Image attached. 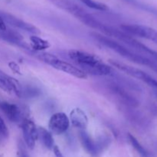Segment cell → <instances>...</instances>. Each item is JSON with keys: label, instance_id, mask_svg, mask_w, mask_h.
Listing matches in <instances>:
<instances>
[{"label": "cell", "instance_id": "cell-17", "mask_svg": "<svg viewBox=\"0 0 157 157\" xmlns=\"http://www.w3.org/2000/svg\"><path fill=\"white\" fill-rule=\"evenodd\" d=\"M128 138L130 140V142L131 143L132 146L133 147V148L141 155V156H144V157H147L148 156V153H147V150L144 149V147L141 145L139 143V141L136 140V138L134 136H133L132 134L129 133L128 135Z\"/></svg>", "mask_w": 157, "mask_h": 157}, {"label": "cell", "instance_id": "cell-3", "mask_svg": "<svg viewBox=\"0 0 157 157\" xmlns=\"http://www.w3.org/2000/svg\"><path fill=\"white\" fill-rule=\"evenodd\" d=\"M38 58L43 62L49 64L56 70L61 71L68 74L71 76L80 78V79H87V74L84 73L79 67H77L76 66L72 65L70 63L62 61L55 55L48 53H41L38 54Z\"/></svg>", "mask_w": 157, "mask_h": 157}, {"label": "cell", "instance_id": "cell-8", "mask_svg": "<svg viewBox=\"0 0 157 157\" xmlns=\"http://www.w3.org/2000/svg\"><path fill=\"white\" fill-rule=\"evenodd\" d=\"M23 138L27 147L30 149L35 147V142L38 138V128L35 123L29 119H25L22 122Z\"/></svg>", "mask_w": 157, "mask_h": 157}, {"label": "cell", "instance_id": "cell-9", "mask_svg": "<svg viewBox=\"0 0 157 157\" xmlns=\"http://www.w3.org/2000/svg\"><path fill=\"white\" fill-rule=\"evenodd\" d=\"M21 84L17 80L0 71V88L8 94H14L20 98Z\"/></svg>", "mask_w": 157, "mask_h": 157}, {"label": "cell", "instance_id": "cell-14", "mask_svg": "<svg viewBox=\"0 0 157 157\" xmlns=\"http://www.w3.org/2000/svg\"><path fill=\"white\" fill-rule=\"evenodd\" d=\"M38 138H40L42 142L43 145L48 149H52L54 145V138L51 132L44 129V127H38Z\"/></svg>", "mask_w": 157, "mask_h": 157}, {"label": "cell", "instance_id": "cell-4", "mask_svg": "<svg viewBox=\"0 0 157 157\" xmlns=\"http://www.w3.org/2000/svg\"><path fill=\"white\" fill-rule=\"evenodd\" d=\"M111 30L112 31L110 32V36L115 37L116 38L119 39L120 41H122L123 42H124L127 45L134 49V51H136L137 53L140 54V55H144L145 57H147L148 58L153 60V61L157 63L156 51L150 48L147 45L142 44L140 41H138L137 40L134 39L133 37L126 34L123 31H120L117 29H113V28L111 29Z\"/></svg>", "mask_w": 157, "mask_h": 157}, {"label": "cell", "instance_id": "cell-10", "mask_svg": "<svg viewBox=\"0 0 157 157\" xmlns=\"http://www.w3.org/2000/svg\"><path fill=\"white\" fill-rule=\"evenodd\" d=\"M108 88L110 93L117 98H118L124 104L132 106V107H136L139 104L136 98L131 96L119 84H117L116 83H110L108 84Z\"/></svg>", "mask_w": 157, "mask_h": 157}, {"label": "cell", "instance_id": "cell-22", "mask_svg": "<svg viewBox=\"0 0 157 157\" xmlns=\"http://www.w3.org/2000/svg\"><path fill=\"white\" fill-rule=\"evenodd\" d=\"M155 94H156V98H157V90L156 91V93H155Z\"/></svg>", "mask_w": 157, "mask_h": 157}, {"label": "cell", "instance_id": "cell-1", "mask_svg": "<svg viewBox=\"0 0 157 157\" xmlns=\"http://www.w3.org/2000/svg\"><path fill=\"white\" fill-rule=\"evenodd\" d=\"M69 58L76 63L85 74L97 76H107L112 72L111 67L103 62L98 57L79 50H70Z\"/></svg>", "mask_w": 157, "mask_h": 157}, {"label": "cell", "instance_id": "cell-18", "mask_svg": "<svg viewBox=\"0 0 157 157\" xmlns=\"http://www.w3.org/2000/svg\"><path fill=\"white\" fill-rule=\"evenodd\" d=\"M9 131L4 120L0 116V144L9 138Z\"/></svg>", "mask_w": 157, "mask_h": 157}, {"label": "cell", "instance_id": "cell-11", "mask_svg": "<svg viewBox=\"0 0 157 157\" xmlns=\"http://www.w3.org/2000/svg\"><path fill=\"white\" fill-rule=\"evenodd\" d=\"M79 137L83 147L89 154L91 155L92 156H98L101 153V150H102L101 146L100 144H96L85 130H80Z\"/></svg>", "mask_w": 157, "mask_h": 157}, {"label": "cell", "instance_id": "cell-13", "mask_svg": "<svg viewBox=\"0 0 157 157\" xmlns=\"http://www.w3.org/2000/svg\"><path fill=\"white\" fill-rule=\"evenodd\" d=\"M70 121L72 125L80 130H85L88 124V118L86 113L80 108L72 110L70 113Z\"/></svg>", "mask_w": 157, "mask_h": 157}, {"label": "cell", "instance_id": "cell-6", "mask_svg": "<svg viewBox=\"0 0 157 157\" xmlns=\"http://www.w3.org/2000/svg\"><path fill=\"white\" fill-rule=\"evenodd\" d=\"M70 126L68 117L62 112H58L51 117L48 123V128L51 133L55 135H61L65 133Z\"/></svg>", "mask_w": 157, "mask_h": 157}, {"label": "cell", "instance_id": "cell-12", "mask_svg": "<svg viewBox=\"0 0 157 157\" xmlns=\"http://www.w3.org/2000/svg\"><path fill=\"white\" fill-rule=\"evenodd\" d=\"M0 109L12 122L17 123L21 119V111L16 104L3 101L0 103Z\"/></svg>", "mask_w": 157, "mask_h": 157}, {"label": "cell", "instance_id": "cell-7", "mask_svg": "<svg viewBox=\"0 0 157 157\" xmlns=\"http://www.w3.org/2000/svg\"><path fill=\"white\" fill-rule=\"evenodd\" d=\"M0 15L2 16V19L4 20L6 24L8 23L10 25L13 26L14 28L25 31V32H29V33L33 34L34 35H37L41 33L40 30L36 26L33 25L32 24L27 22V21H24V20L20 19V18L14 16V15L7 13H2Z\"/></svg>", "mask_w": 157, "mask_h": 157}, {"label": "cell", "instance_id": "cell-19", "mask_svg": "<svg viewBox=\"0 0 157 157\" xmlns=\"http://www.w3.org/2000/svg\"><path fill=\"white\" fill-rule=\"evenodd\" d=\"M52 150H53V152H54V154H55V157H64L63 156L62 153H61V150H59V148H58V146H54L53 148H52Z\"/></svg>", "mask_w": 157, "mask_h": 157}, {"label": "cell", "instance_id": "cell-2", "mask_svg": "<svg viewBox=\"0 0 157 157\" xmlns=\"http://www.w3.org/2000/svg\"><path fill=\"white\" fill-rule=\"evenodd\" d=\"M93 35L101 44L109 48L116 53L119 54L123 58L128 59L129 61H133L137 64L147 66V67L157 73V63L153 61V60L150 59L147 57L144 56V55H140V54L137 53L134 51L130 50V48H127L124 44L117 42L116 41L113 40L112 38H108V37L104 36V35L97 33L93 34Z\"/></svg>", "mask_w": 157, "mask_h": 157}, {"label": "cell", "instance_id": "cell-5", "mask_svg": "<svg viewBox=\"0 0 157 157\" xmlns=\"http://www.w3.org/2000/svg\"><path fill=\"white\" fill-rule=\"evenodd\" d=\"M124 32L129 35L150 40L157 44V31L148 26L136 24H124L121 26Z\"/></svg>", "mask_w": 157, "mask_h": 157}, {"label": "cell", "instance_id": "cell-20", "mask_svg": "<svg viewBox=\"0 0 157 157\" xmlns=\"http://www.w3.org/2000/svg\"><path fill=\"white\" fill-rule=\"evenodd\" d=\"M6 29H7V27H6V22H5L4 20L2 19L1 15H0V30L6 31Z\"/></svg>", "mask_w": 157, "mask_h": 157}, {"label": "cell", "instance_id": "cell-21", "mask_svg": "<svg viewBox=\"0 0 157 157\" xmlns=\"http://www.w3.org/2000/svg\"><path fill=\"white\" fill-rule=\"evenodd\" d=\"M19 157H29V156H28V154L26 153V152H25L24 150H21V151H20Z\"/></svg>", "mask_w": 157, "mask_h": 157}, {"label": "cell", "instance_id": "cell-15", "mask_svg": "<svg viewBox=\"0 0 157 157\" xmlns=\"http://www.w3.org/2000/svg\"><path fill=\"white\" fill-rule=\"evenodd\" d=\"M30 44L32 49L37 52L45 50L51 46L50 43L47 40L43 39L37 35H32L30 37Z\"/></svg>", "mask_w": 157, "mask_h": 157}, {"label": "cell", "instance_id": "cell-16", "mask_svg": "<svg viewBox=\"0 0 157 157\" xmlns=\"http://www.w3.org/2000/svg\"><path fill=\"white\" fill-rule=\"evenodd\" d=\"M83 4L85 5L88 8L98 11H107L108 10V7L104 3L99 2L95 0H80Z\"/></svg>", "mask_w": 157, "mask_h": 157}]
</instances>
